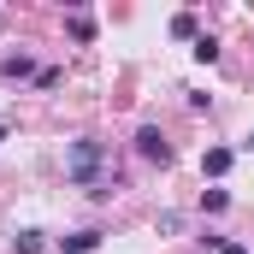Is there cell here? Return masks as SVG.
<instances>
[{
    "label": "cell",
    "instance_id": "8fae6325",
    "mask_svg": "<svg viewBox=\"0 0 254 254\" xmlns=\"http://www.w3.org/2000/svg\"><path fill=\"white\" fill-rule=\"evenodd\" d=\"M219 254H249V249H243V243H225V249H219Z\"/></svg>",
    "mask_w": 254,
    "mask_h": 254
},
{
    "label": "cell",
    "instance_id": "9c48e42d",
    "mask_svg": "<svg viewBox=\"0 0 254 254\" xmlns=\"http://www.w3.org/2000/svg\"><path fill=\"white\" fill-rule=\"evenodd\" d=\"M172 36H178V42H195V12H178V18H172Z\"/></svg>",
    "mask_w": 254,
    "mask_h": 254
},
{
    "label": "cell",
    "instance_id": "277c9868",
    "mask_svg": "<svg viewBox=\"0 0 254 254\" xmlns=\"http://www.w3.org/2000/svg\"><path fill=\"white\" fill-rule=\"evenodd\" d=\"M60 249H65V254H95V249H101V231H77V237H60Z\"/></svg>",
    "mask_w": 254,
    "mask_h": 254
},
{
    "label": "cell",
    "instance_id": "6da1fadb",
    "mask_svg": "<svg viewBox=\"0 0 254 254\" xmlns=\"http://www.w3.org/2000/svg\"><path fill=\"white\" fill-rule=\"evenodd\" d=\"M65 172H71L77 184H95V201H107V190H101V142H95V136L71 142V154H65Z\"/></svg>",
    "mask_w": 254,
    "mask_h": 254
},
{
    "label": "cell",
    "instance_id": "3957f363",
    "mask_svg": "<svg viewBox=\"0 0 254 254\" xmlns=\"http://www.w3.org/2000/svg\"><path fill=\"white\" fill-rule=\"evenodd\" d=\"M231 160H237L231 148H207V154H201V172H207V178H225V172H231Z\"/></svg>",
    "mask_w": 254,
    "mask_h": 254
},
{
    "label": "cell",
    "instance_id": "7a4b0ae2",
    "mask_svg": "<svg viewBox=\"0 0 254 254\" xmlns=\"http://www.w3.org/2000/svg\"><path fill=\"white\" fill-rule=\"evenodd\" d=\"M136 154H142V160H154V166H166V160H172V142H166L154 125H142V130H136Z\"/></svg>",
    "mask_w": 254,
    "mask_h": 254
},
{
    "label": "cell",
    "instance_id": "5b68a950",
    "mask_svg": "<svg viewBox=\"0 0 254 254\" xmlns=\"http://www.w3.org/2000/svg\"><path fill=\"white\" fill-rule=\"evenodd\" d=\"M65 30H71L77 42H89V36H95V18H89V12H71V18H65Z\"/></svg>",
    "mask_w": 254,
    "mask_h": 254
},
{
    "label": "cell",
    "instance_id": "4fadbf2b",
    "mask_svg": "<svg viewBox=\"0 0 254 254\" xmlns=\"http://www.w3.org/2000/svg\"><path fill=\"white\" fill-rule=\"evenodd\" d=\"M249 148H254V136H249Z\"/></svg>",
    "mask_w": 254,
    "mask_h": 254
},
{
    "label": "cell",
    "instance_id": "7c38bea8",
    "mask_svg": "<svg viewBox=\"0 0 254 254\" xmlns=\"http://www.w3.org/2000/svg\"><path fill=\"white\" fill-rule=\"evenodd\" d=\"M0 142H6V125H0Z\"/></svg>",
    "mask_w": 254,
    "mask_h": 254
},
{
    "label": "cell",
    "instance_id": "ba28073f",
    "mask_svg": "<svg viewBox=\"0 0 254 254\" xmlns=\"http://www.w3.org/2000/svg\"><path fill=\"white\" fill-rule=\"evenodd\" d=\"M225 207H231L225 190H201V213H225Z\"/></svg>",
    "mask_w": 254,
    "mask_h": 254
},
{
    "label": "cell",
    "instance_id": "52a82bcc",
    "mask_svg": "<svg viewBox=\"0 0 254 254\" xmlns=\"http://www.w3.org/2000/svg\"><path fill=\"white\" fill-rule=\"evenodd\" d=\"M36 65H30V54H12V60H0V77H30Z\"/></svg>",
    "mask_w": 254,
    "mask_h": 254
},
{
    "label": "cell",
    "instance_id": "8992f818",
    "mask_svg": "<svg viewBox=\"0 0 254 254\" xmlns=\"http://www.w3.org/2000/svg\"><path fill=\"white\" fill-rule=\"evenodd\" d=\"M12 243H18V254H42V249H48V237H42V231H18Z\"/></svg>",
    "mask_w": 254,
    "mask_h": 254
},
{
    "label": "cell",
    "instance_id": "30bf717a",
    "mask_svg": "<svg viewBox=\"0 0 254 254\" xmlns=\"http://www.w3.org/2000/svg\"><path fill=\"white\" fill-rule=\"evenodd\" d=\"M195 60L213 65V60H219V42H213V36H195Z\"/></svg>",
    "mask_w": 254,
    "mask_h": 254
}]
</instances>
